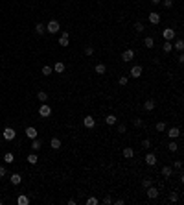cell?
I'll return each mask as SVG.
<instances>
[{"instance_id":"6da1fadb","label":"cell","mask_w":184,"mask_h":205,"mask_svg":"<svg viewBox=\"0 0 184 205\" xmlns=\"http://www.w3.org/2000/svg\"><path fill=\"white\" fill-rule=\"evenodd\" d=\"M39 115H41L42 118H48L50 115H52V107H50L46 102H44V104H41V107H39Z\"/></svg>"},{"instance_id":"7a4b0ae2","label":"cell","mask_w":184,"mask_h":205,"mask_svg":"<svg viewBox=\"0 0 184 205\" xmlns=\"http://www.w3.org/2000/svg\"><path fill=\"white\" fill-rule=\"evenodd\" d=\"M133 59H135V50L127 48V50H123V52H122V61L123 63H129V61H133Z\"/></svg>"},{"instance_id":"3957f363","label":"cell","mask_w":184,"mask_h":205,"mask_svg":"<svg viewBox=\"0 0 184 205\" xmlns=\"http://www.w3.org/2000/svg\"><path fill=\"white\" fill-rule=\"evenodd\" d=\"M59 30H61V26H59L57 21H50L46 24V33H57Z\"/></svg>"},{"instance_id":"277c9868","label":"cell","mask_w":184,"mask_h":205,"mask_svg":"<svg viewBox=\"0 0 184 205\" xmlns=\"http://www.w3.org/2000/svg\"><path fill=\"white\" fill-rule=\"evenodd\" d=\"M2 137L6 139V141H13V139L17 137V131H15L13 128H4V131H2Z\"/></svg>"},{"instance_id":"5b68a950","label":"cell","mask_w":184,"mask_h":205,"mask_svg":"<svg viewBox=\"0 0 184 205\" xmlns=\"http://www.w3.org/2000/svg\"><path fill=\"white\" fill-rule=\"evenodd\" d=\"M142 74H144V67H142V65H135V67L131 68V72H129V76L136 79V78H140Z\"/></svg>"},{"instance_id":"8992f818","label":"cell","mask_w":184,"mask_h":205,"mask_svg":"<svg viewBox=\"0 0 184 205\" xmlns=\"http://www.w3.org/2000/svg\"><path fill=\"white\" fill-rule=\"evenodd\" d=\"M59 44H61L63 48H66L68 44H70V32H63L61 37H59Z\"/></svg>"},{"instance_id":"52a82bcc","label":"cell","mask_w":184,"mask_h":205,"mask_svg":"<svg viewBox=\"0 0 184 205\" xmlns=\"http://www.w3.org/2000/svg\"><path fill=\"white\" fill-rule=\"evenodd\" d=\"M83 126H85L87 129H92L94 126H96V120H94V117H90V115H87V117L83 118Z\"/></svg>"},{"instance_id":"ba28073f","label":"cell","mask_w":184,"mask_h":205,"mask_svg":"<svg viewBox=\"0 0 184 205\" xmlns=\"http://www.w3.org/2000/svg\"><path fill=\"white\" fill-rule=\"evenodd\" d=\"M162 37L166 39V41H173V39H175V30H173V28H166L162 32Z\"/></svg>"},{"instance_id":"9c48e42d","label":"cell","mask_w":184,"mask_h":205,"mask_svg":"<svg viewBox=\"0 0 184 205\" xmlns=\"http://www.w3.org/2000/svg\"><path fill=\"white\" fill-rule=\"evenodd\" d=\"M144 163H146L147 166H155L157 164V155L155 153H147V155L144 157Z\"/></svg>"},{"instance_id":"30bf717a","label":"cell","mask_w":184,"mask_h":205,"mask_svg":"<svg viewBox=\"0 0 184 205\" xmlns=\"http://www.w3.org/2000/svg\"><path fill=\"white\" fill-rule=\"evenodd\" d=\"M168 137H170V139H173V141H175V139H179V137H181V128H170V129H168Z\"/></svg>"},{"instance_id":"8fae6325","label":"cell","mask_w":184,"mask_h":205,"mask_svg":"<svg viewBox=\"0 0 184 205\" xmlns=\"http://www.w3.org/2000/svg\"><path fill=\"white\" fill-rule=\"evenodd\" d=\"M149 22L155 24V26H157V24H160V15H158L157 11H151V13H149Z\"/></svg>"},{"instance_id":"7c38bea8","label":"cell","mask_w":184,"mask_h":205,"mask_svg":"<svg viewBox=\"0 0 184 205\" xmlns=\"http://www.w3.org/2000/svg\"><path fill=\"white\" fill-rule=\"evenodd\" d=\"M146 191H147V196L151 198V199H155V198H158V188H157V187H153V185H151V187H147Z\"/></svg>"},{"instance_id":"4fadbf2b","label":"cell","mask_w":184,"mask_h":205,"mask_svg":"<svg viewBox=\"0 0 184 205\" xmlns=\"http://www.w3.org/2000/svg\"><path fill=\"white\" fill-rule=\"evenodd\" d=\"M26 137H28V139H31V141H33V139H37V129L33 128V126L26 128Z\"/></svg>"},{"instance_id":"5bb4252c","label":"cell","mask_w":184,"mask_h":205,"mask_svg":"<svg viewBox=\"0 0 184 205\" xmlns=\"http://www.w3.org/2000/svg\"><path fill=\"white\" fill-rule=\"evenodd\" d=\"M35 33H37V35H44V33H46V26H44L42 22L35 24Z\"/></svg>"},{"instance_id":"9a60e30c","label":"cell","mask_w":184,"mask_h":205,"mask_svg":"<svg viewBox=\"0 0 184 205\" xmlns=\"http://www.w3.org/2000/svg\"><path fill=\"white\" fill-rule=\"evenodd\" d=\"M155 100H146V102H144V109H146V111H153V109H155Z\"/></svg>"},{"instance_id":"2e32d148","label":"cell","mask_w":184,"mask_h":205,"mask_svg":"<svg viewBox=\"0 0 184 205\" xmlns=\"http://www.w3.org/2000/svg\"><path fill=\"white\" fill-rule=\"evenodd\" d=\"M160 174H162L164 177H171V176H173V168H171V166H162Z\"/></svg>"},{"instance_id":"e0dca14e","label":"cell","mask_w":184,"mask_h":205,"mask_svg":"<svg viewBox=\"0 0 184 205\" xmlns=\"http://www.w3.org/2000/svg\"><path fill=\"white\" fill-rule=\"evenodd\" d=\"M9 179H11V185H21V181H22V176H21V174H17V172H15V174H11V177H9Z\"/></svg>"},{"instance_id":"ac0fdd59","label":"cell","mask_w":184,"mask_h":205,"mask_svg":"<svg viewBox=\"0 0 184 205\" xmlns=\"http://www.w3.org/2000/svg\"><path fill=\"white\" fill-rule=\"evenodd\" d=\"M123 157H125V159H133V157H135V150H133V148H123Z\"/></svg>"},{"instance_id":"d6986e66","label":"cell","mask_w":184,"mask_h":205,"mask_svg":"<svg viewBox=\"0 0 184 205\" xmlns=\"http://www.w3.org/2000/svg\"><path fill=\"white\" fill-rule=\"evenodd\" d=\"M17 203H18V205H28V203H29V198L26 196V194H21V196L17 198Z\"/></svg>"},{"instance_id":"ffe728a7","label":"cell","mask_w":184,"mask_h":205,"mask_svg":"<svg viewBox=\"0 0 184 205\" xmlns=\"http://www.w3.org/2000/svg\"><path fill=\"white\" fill-rule=\"evenodd\" d=\"M50 146H52L53 150H59L61 148V139H57V137H53L52 141H50Z\"/></svg>"},{"instance_id":"44dd1931","label":"cell","mask_w":184,"mask_h":205,"mask_svg":"<svg viewBox=\"0 0 184 205\" xmlns=\"http://www.w3.org/2000/svg\"><path fill=\"white\" fill-rule=\"evenodd\" d=\"M94 70H96V74H105L107 72V67L103 63H98L96 67H94Z\"/></svg>"},{"instance_id":"7402d4cb","label":"cell","mask_w":184,"mask_h":205,"mask_svg":"<svg viewBox=\"0 0 184 205\" xmlns=\"http://www.w3.org/2000/svg\"><path fill=\"white\" fill-rule=\"evenodd\" d=\"M144 46H146V48H153V46H155V39H153V37H146V39H144Z\"/></svg>"},{"instance_id":"603a6c76","label":"cell","mask_w":184,"mask_h":205,"mask_svg":"<svg viewBox=\"0 0 184 205\" xmlns=\"http://www.w3.org/2000/svg\"><path fill=\"white\" fill-rule=\"evenodd\" d=\"M52 68H53V70H55L57 74H63V72H64V63L57 61V63H55V67H52Z\"/></svg>"},{"instance_id":"cb8c5ba5","label":"cell","mask_w":184,"mask_h":205,"mask_svg":"<svg viewBox=\"0 0 184 205\" xmlns=\"http://www.w3.org/2000/svg\"><path fill=\"white\" fill-rule=\"evenodd\" d=\"M105 122L109 124V126H114V124L118 122V118L114 117V115H107V117H105Z\"/></svg>"},{"instance_id":"d4e9b609","label":"cell","mask_w":184,"mask_h":205,"mask_svg":"<svg viewBox=\"0 0 184 205\" xmlns=\"http://www.w3.org/2000/svg\"><path fill=\"white\" fill-rule=\"evenodd\" d=\"M162 50H164L166 54H170L171 50H173V43H171V41H166V43L162 44Z\"/></svg>"},{"instance_id":"484cf974","label":"cell","mask_w":184,"mask_h":205,"mask_svg":"<svg viewBox=\"0 0 184 205\" xmlns=\"http://www.w3.org/2000/svg\"><path fill=\"white\" fill-rule=\"evenodd\" d=\"M37 98H39V102H41V104H44V102L48 100V92H44V91H39V92H37Z\"/></svg>"},{"instance_id":"4316f807","label":"cell","mask_w":184,"mask_h":205,"mask_svg":"<svg viewBox=\"0 0 184 205\" xmlns=\"http://www.w3.org/2000/svg\"><path fill=\"white\" fill-rule=\"evenodd\" d=\"M173 46H175V50H179V52H182V50H184V41H182V39H177Z\"/></svg>"},{"instance_id":"83f0119b","label":"cell","mask_w":184,"mask_h":205,"mask_svg":"<svg viewBox=\"0 0 184 205\" xmlns=\"http://www.w3.org/2000/svg\"><path fill=\"white\" fill-rule=\"evenodd\" d=\"M41 72H42V76H50V74H52V72H53V68H52V67H50V65H44V67H42V70H41Z\"/></svg>"},{"instance_id":"f1b7e54d","label":"cell","mask_w":184,"mask_h":205,"mask_svg":"<svg viewBox=\"0 0 184 205\" xmlns=\"http://www.w3.org/2000/svg\"><path fill=\"white\" fill-rule=\"evenodd\" d=\"M31 150H33V152H39V150H41V141H39V139H33V142H31Z\"/></svg>"},{"instance_id":"f546056e","label":"cell","mask_w":184,"mask_h":205,"mask_svg":"<svg viewBox=\"0 0 184 205\" xmlns=\"http://www.w3.org/2000/svg\"><path fill=\"white\" fill-rule=\"evenodd\" d=\"M37 161H39L37 153H29V155H28V163L29 164H37Z\"/></svg>"},{"instance_id":"4dcf8cb0","label":"cell","mask_w":184,"mask_h":205,"mask_svg":"<svg viewBox=\"0 0 184 205\" xmlns=\"http://www.w3.org/2000/svg\"><path fill=\"white\" fill-rule=\"evenodd\" d=\"M168 150H170V152H177V150H179V144H177V142L171 139V141H170V144H168Z\"/></svg>"},{"instance_id":"1f68e13d","label":"cell","mask_w":184,"mask_h":205,"mask_svg":"<svg viewBox=\"0 0 184 205\" xmlns=\"http://www.w3.org/2000/svg\"><path fill=\"white\" fill-rule=\"evenodd\" d=\"M144 30H146V26H144V24L138 21V22H135V32H138V33H142Z\"/></svg>"},{"instance_id":"d6a6232c","label":"cell","mask_w":184,"mask_h":205,"mask_svg":"<svg viewBox=\"0 0 184 205\" xmlns=\"http://www.w3.org/2000/svg\"><path fill=\"white\" fill-rule=\"evenodd\" d=\"M4 161H6V163H13L15 161V155H13L11 152H8L6 155H4Z\"/></svg>"},{"instance_id":"836d02e7","label":"cell","mask_w":184,"mask_h":205,"mask_svg":"<svg viewBox=\"0 0 184 205\" xmlns=\"http://www.w3.org/2000/svg\"><path fill=\"white\" fill-rule=\"evenodd\" d=\"M170 202H171V203L179 202V194H177V192H171V194H170Z\"/></svg>"},{"instance_id":"e575fe53","label":"cell","mask_w":184,"mask_h":205,"mask_svg":"<svg viewBox=\"0 0 184 205\" xmlns=\"http://www.w3.org/2000/svg\"><path fill=\"white\" fill-rule=\"evenodd\" d=\"M118 83H120L122 87H123V85H127V83H129V78H127V76H122L120 79H118Z\"/></svg>"},{"instance_id":"d590c367","label":"cell","mask_w":184,"mask_h":205,"mask_svg":"<svg viewBox=\"0 0 184 205\" xmlns=\"http://www.w3.org/2000/svg\"><path fill=\"white\" fill-rule=\"evenodd\" d=\"M157 131H166V124H164V122H157Z\"/></svg>"},{"instance_id":"8d00e7d4","label":"cell","mask_w":184,"mask_h":205,"mask_svg":"<svg viewBox=\"0 0 184 205\" xmlns=\"http://www.w3.org/2000/svg\"><path fill=\"white\" fill-rule=\"evenodd\" d=\"M162 4H164V8H173V0H162Z\"/></svg>"},{"instance_id":"74e56055","label":"cell","mask_w":184,"mask_h":205,"mask_svg":"<svg viewBox=\"0 0 184 205\" xmlns=\"http://www.w3.org/2000/svg\"><path fill=\"white\" fill-rule=\"evenodd\" d=\"M151 185H153V181H151V179H144V181H142V187H144V188L151 187Z\"/></svg>"},{"instance_id":"f35d334b","label":"cell","mask_w":184,"mask_h":205,"mask_svg":"<svg viewBox=\"0 0 184 205\" xmlns=\"http://www.w3.org/2000/svg\"><path fill=\"white\" fill-rule=\"evenodd\" d=\"M85 203H87V205H98V199H96V198H88Z\"/></svg>"},{"instance_id":"ab89813d","label":"cell","mask_w":184,"mask_h":205,"mask_svg":"<svg viewBox=\"0 0 184 205\" xmlns=\"http://www.w3.org/2000/svg\"><path fill=\"white\" fill-rule=\"evenodd\" d=\"M8 174V170H6V166H4V164H0V177H4Z\"/></svg>"},{"instance_id":"60d3db41","label":"cell","mask_w":184,"mask_h":205,"mask_svg":"<svg viewBox=\"0 0 184 205\" xmlns=\"http://www.w3.org/2000/svg\"><path fill=\"white\" fill-rule=\"evenodd\" d=\"M133 124H135L136 128H142V124H144V122H142V118H135V120H133Z\"/></svg>"},{"instance_id":"b9f144b4","label":"cell","mask_w":184,"mask_h":205,"mask_svg":"<svg viewBox=\"0 0 184 205\" xmlns=\"http://www.w3.org/2000/svg\"><path fill=\"white\" fill-rule=\"evenodd\" d=\"M92 54H94V48L92 46H87L85 48V56H92Z\"/></svg>"},{"instance_id":"7bdbcfd3","label":"cell","mask_w":184,"mask_h":205,"mask_svg":"<svg viewBox=\"0 0 184 205\" xmlns=\"http://www.w3.org/2000/svg\"><path fill=\"white\" fill-rule=\"evenodd\" d=\"M142 146H144V148H151V141H149V139H144Z\"/></svg>"},{"instance_id":"ee69618b","label":"cell","mask_w":184,"mask_h":205,"mask_svg":"<svg viewBox=\"0 0 184 205\" xmlns=\"http://www.w3.org/2000/svg\"><path fill=\"white\" fill-rule=\"evenodd\" d=\"M103 203H105V205H111V203H112V198H111V196H105V198H103Z\"/></svg>"},{"instance_id":"f6af8a7d","label":"cell","mask_w":184,"mask_h":205,"mask_svg":"<svg viewBox=\"0 0 184 205\" xmlns=\"http://www.w3.org/2000/svg\"><path fill=\"white\" fill-rule=\"evenodd\" d=\"M173 166H175L177 170H181L182 168V161H175V163H173Z\"/></svg>"},{"instance_id":"bcb514c9","label":"cell","mask_w":184,"mask_h":205,"mask_svg":"<svg viewBox=\"0 0 184 205\" xmlns=\"http://www.w3.org/2000/svg\"><path fill=\"white\" fill-rule=\"evenodd\" d=\"M118 133H125V124H120V126H118Z\"/></svg>"},{"instance_id":"7dc6e473","label":"cell","mask_w":184,"mask_h":205,"mask_svg":"<svg viewBox=\"0 0 184 205\" xmlns=\"http://www.w3.org/2000/svg\"><path fill=\"white\" fill-rule=\"evenodd\" d=\"M177 61H179V63H184V56H182V54H179V57H177Z\"/></svg>"},{"instance_id":"c3c4849f","label":"cell","mask_w":184,"mask_h":205,"mask_svg":"<svg viewBox=\"0 0 184 205\" xmlns=\"http://www.w3.org/2000/svg\"><path fill=\"white\" fill-rule=\"evenodd\" d=\"M162 0H151V4H160Z\"/></svg>"}]
</instances>
